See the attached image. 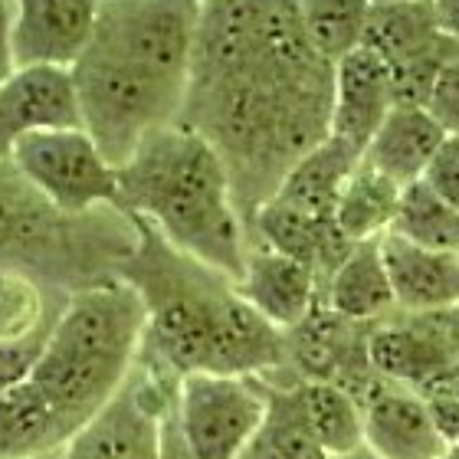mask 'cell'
Returning <instances> with one entry per match:
<instances>
[{
	"label": "cell",
	"mask_w": 459,
	"mask_h": 459,
	"mask_svg": "<svg viewBox=\"0 0 459 459\" xmlns=\"http://www.w3.org/2000/svg\"><path fill=\"white\" fill-rule=\"evenodd\" d=\"M371 364L377 377L403 384L423 397H433L443 384H450L459 374L446 335H443L437 312H394L371 328Z\"/></svg>",
	"instance_id": "4fadbf2b"
},
{
	"label": "cell",
	"mask_w": 459,
	"mask_h": 459,
	"mask_svg": "<svg viewBox=\"0 0 459 459\" xmlns=\"http://www.w3.org/2000/svg\"><path fill=\"white\" fill-rule=\"evenodd\" d=\"M269 384L243 374H187L178 384L174 411L197 459H239L263 427Z\"/></svg>",
	"instance_id": "ba28073f"
},
{
	"label": "cell",
	"mask_w": 459,
	"mask_h": 459,
	"mask_svg": "<svg viewBox=\"0 0 459 459\" xmlns=\"http://www.w3.org/2000/svg\"><path fill=\"white\" fill-rule=\"evenodd\" d=\"M13 73H17V59H13V4L0 0V86H7Z\"/></svg>",
	"instance_id": "1f68e13d"
},
{
	"label": "cell",
	"mask_w": 459,
	"mask_h": 459,
	"mask_svg": "<svg viewBox=\"0 0 459 459\" xmlns=\"http://www.w3.org/2000/svg\"><path fill=\"white\" fill-rule=\"evenodd\" d=\"M266 381V377H263ZM269 384V407L263 427L239 459H332L308 427L299 384Z\"/></svg>",
	"instance_id": "d4e9b609"
},
{
	"label": "cell",
	"mask_w": 459,
	"mask_h": 459,
	"mask_svg": "<svg viewBox=\"0 0 459 459\" xmlns=\"http://www.w3.org/2000/svg\"><path fill=\"white\" fill-rule=\"evenodd\" d=\"M178 384L138 358L122 391L63 446L59 459H158L164 411Z\"/></svg>",
	"instance_id": "30bf717a"
},
{
	"label": "cell",
	"mask_w": 459,
	"mask_h": 459,
	"mask_svg": "<svg viewBox=\"0 0 459 459\" xmlns=\"http://www.w3.org/2000/svg\"><path fill=\"white\" fill-rule=\"evenodd\" d=\"M335 66L312 49L299 0H204L181 122L227 164L247 223L332 134Z\"/></svg>",
	"instance_id": "6da1fadb"
},
{
	"label": "cell",
	"mask_w": 459,
	"mask_h": 459,
	"mask_svg": "<svg viewBox=\"0 0 459 459\" xmlns=\"http://www.w3.org/2000/svg\"><path fill=\"white\" fill-rule=\"evenodd\" d=\"M144 342V302L125 279L66 299L27 381L76 437L132 377Z\"/></svg>",
	"instance_id": "5b68a950"
},
{
	"label": "cell",
	"mask_w": 459,
	"mask_h": 459,
	"mask_svg": "<svg viewBox=\"0 0 459 459\" xmlns=\"http://www.w3.org/2000/svg\"><path fill=\"white\" fill-rule=\"evenodd\" d=\"M237 289L279 332H292L296 325H302L308 312L322 302V282L316 269L259 243L247 249V266Z\"/></svg>",
	"instance_id": "ac0fdd59"
},
{
	"label": "cell",
	"mask_w": 459,
	"mask_h": 459,
	"mask_svg": "<svg viewBox=\"0 0 459 459\" xmlns=\"http://www.w3.org/2000/svg\"><path fill=\"white\" fill-rule=\"evenodd\" d=\"M358 401L364 411V446L381 459H440L450 453L420 391L377 377Z\"/></svg>",
	"instance_id": "2e32d148"
},
{
	"label": "cell",
	"mask_w": 459,
	"mask_h": 459,
	"mask_svg": "<svg viewBox=\"0 0 459 459\" xmlns=\"http://www.w3.org/2000/svg\"><path fill=\"white\" fill-rule=\"evenodd\" d=\"M371 328L368 322H351L318 302L302 325L286 332V371L273 384L322 381L348 387L354 397H361L377 381L368 348Z\"/></svg>",
	"instance_id": "7c38bea8"
},
{
	"label": "cell",
	"mask_w": 459,
	"mask_h": 459,
	"mask_svg": "<svg viewBox=\"0 0 459 459\" xmlns=\"http://www.w3.org/2000/svg\"><path fill=\"white\" fill-rule=\"evenodd\" d=\"M178 397V394H174ZM158 459H197L187 446L181 433V423H178V411H174V401L168 403V411H164V423H161V453Z\"/></svg>",
	"instance_id": "4dcf8cb0"
},
{
	"label": "cell",
	"mask_w": 459,
	"mask_h": 459,
	"mask_svg": "<svg viewBox=\"0 0 459 459\" xmlns=\"http://www.w3.org/2000/svg\"><path fill=\"white\" fill-rule=\"evenodd\" d=\"M364 47L391 66L397 106H427L430 89L459 47L443 37L433 0L427 4H374Z\"/></svg>",
	"instance_id": "8fae6325"
},
{
	"label": "cell",
	"mask_w": 459,
	"mask_h": 459,
	"mask_svg": "<svg viewBox=\"0 0 459 459\" xmlns=\"http://www.w3.org/2000/svg\"><path fill=\"white\" fill-rule=\"evenodd\" d=\"M433 397H459V374L453 377L450 384H443V387L437 394H433Z\"/></svg>",
	"instance_id": "8d00e7d4"
},
{
	"label": "cell",
	"mask_w": 459,
	"mask_h": 459,
	"mask_svg": "<svg viewBox=\"0 0 459 459\" xmlns=\"http://www.w3.org/2000/svg\"><path fill=\"white\" fill-rule=\"evenodd\" d=\"M423 184L459 211V134L443 138L440 152L433 154L430 168L423 174Z\"/></svg>",
	"instance_id": "f1b7e54d"
},
{
	"label": "cell",
	"mask_w": 459,
	"mask_h": 459,
	"mask_svg": "<svg viewBox=\"0 0 459 459\" xmlns=\"http://www.w3.org/2000/svg\"><path fill=\"white\" fill-rule=\"evenodd\" d=\"M397 106L391 66L374 49L358 47L335 63V99H332V138L358 154L371 144L384 118Z\"/></svg>",
	"instance_id": "e0dca14e"
},
{
	"label": "cell",
	"mask_w": 459,
	"mask_h": 459,
	"mask_svg": "<svg viewBox=\"0 0 459 459\" xmlns=\"http://www.w3.org/2000/svg\"><path fill=\"white\" fill-rule=\"evenodd\" d=\"M59 128H82L73 69H17L7 86H0V161H10L13 148L30 134Z\"/></svg>",
	"instance_id": "5bb4252c"
},
{
	"label": "cell",
	"mask_w": 459,
	"mask_h": 459,
	"mask_svg": "<svg viewBox=\"0 0 459 459\" xmlns=\"http://www.w3.org/2000/svg\"><path fill=\"white\" fill-rule=\"evenodd\" d=\"M437 322H440L446 344H450L453 358H456V364H459V302L450 308H443V312H437Z\"/></svg>",
	"instance_id": "e575fe53"
},
{
	"label": "cell",
	"mask_w": 459,
	"mask_h": 459,
	"mask_svg": "<svg viewBox=\"0 0 459 459\" xmlns=\"http://www.w3.org/2000/svg\"><path fill=\"white\" fill-rule=\"evenodd\" d=\"M361 164V154L348 148L344 142L328 134L325 142L312 148L302 161L286 174V181L279 184V197L282 204L296 207L302 213L322 217V221H335V207L342 197L344 184L354 174V168Z\"/></svg>",
	"instance_id": "603a6c76"
},
{
	"label": "cell",
	"mask_w": 459,
	"mask_h": 459,
	"mask_svg": "<svg viewBox=\"0 0 459 459\" xmlns=\"http://www.w3.org/2000/svg\"><path fill=\"white\" fill-rule=\"evenodd\" d=\"M440 459H459V453H456V450H450V453H443Z\"/></svg>",
	"instance_id": "f35d334b"
},
{
	"label": "cell",
	"mask_w": 459,
	"mask_h": 459,
	"mask_svg": "<svg viewBox=\"0 0 459 459\" xmlns=\"http://www.w3.org/2000/svg\"><path fill=\"white\" fill-rule=\"evenodd\" d=\"M394 237L437 253H459V211L423 181L403 187L391 227Z\"/></svg>",
	"instance_id": "83f0119b"
},
{
	"label": "cell",
	"mask_w": 459,
	"mask_h": 459,
	"mask_svg": "<svg viewBox=\"0 0 459 459\" xmlns=\"http://www.w3.org/2000/svg\"><path fill=\"white\" fill-rule=\"evenodd\" d=\"M134 223L138 249L122 263L118 279L144 302L138 358L171 381L187 374L282 377L286 332L259 316L230 276L174 249L152 223L138 217Z\"/></svg>",
	"instance_id": "7a4b0ae2"
},
{
	"label": "cell",
	"mask_w": 459,
	"mask_h": 459,
	"mask_svg": "<svg viewBox=\"0 0 459 459\" xmlns=\"http://www.w3.org/2000/svg\"><path fill=\"white\" fill-rule=\"evenodd\" d=\"M122 211L152 223L174 249L239 282L249 233L227 164L204 134L174 122L158 128L118 168Z\"/></svg>",
	"instance_id": "3957f363"
},
{
	"label": "cell",
	"mask_w": 459,
	"mask_h": 459,
	"mask_svg": "<svg viewBox=\"0 0 459 459\" xmlns=\"http://www.w3.org/2000/svg\"><path fill=\"white\" fill-rule=\"evenodd\" d=\"M63 453V450H59ZM59 453H47V456H33V459H59Z\"/></svg>",
	"instance_id": "ab89813d"
},
{
	"label": "cell",
	"mask_w": 459,
	"mask_h": 459,
	"mask_svg": "<svg viewBox=\"0 0 459 459\" xmlns=\"http://www.w3.org/2000/svg\"><path fill=\"white\" fill-rule=\"evenodd\" d=\"M138 249V223L122 207L63 213L0 161V276H20L49 296H73L118 279Z\"/></svg>",
	"instance_id": "277c9868"
},
{
	"label": "cell",
	"mask_w": 459,
	"mask_h": 459,
	"mask_svg": "<svg viewBox=\"0 0 459 459\" xmlns=\"http://www.w3.org/2000/svg\"><path fill=\"white\" fill-rule=\"evenodd\" d=\"M423 108L440 122V128L446 134H459V56L443 66Z\"/></svg>",
	"instance_id": "f546056e"
},
{
	"label": "cell",
	"mask_w": 459,
	"mask_h": 459,
	"mask_svg": "<svg viewBox=\"0 0 459 459\" xmlns=\"http://www.w3.org/2000/svg\"><path fill=\"white\" fill-rule=\"evenodd\" d=\"M332 459H381V456H377V453H374L371 446H358V450L342 453V456H332Z\"/></svg>",
	"instance_id": "d590c367"
},
{
	"label": "cell",
	"mask_w": 459,
	"mask_h": 459,
	"mask_svg": "<svg viewBox=\"0 0 459 459\" xmlns=\"http://www.w3.org/2000/svg\"><path fill=\"white\" fill-rule=\"evenodd\" d=\"M299 397L306 420L328 456H342L364 446L361 401L348 387L322 381H299Z\"/></svg>",
	"instance_id": "484cf974"
},
{
	"label": "cell",
	"mask_w": 459,
	"mask_h": 459,
	"mask_svg": "<svg viewBox=\"0 0 459 459\" xmlns=\"http://www.w3.org/2000/svg\"><path fill=\"white\" fill-rule=\"evenodd\" d=\"M20 174L63 213L122 207L118 168L99 152L86 128L37 132L13 148Z\"/></svg>",
	"instance_id": "9c48e42d"
},
{
	"label": "cell",
	"mask_w": 459,
	"mask_h": 459,
	"mask_svg": "<svg viewBox=\"0 0 459 459\" xmlns=\"http://www.w3.org/2000/svg\"><path fill=\"white\" fill-rule=\"evenodd\" d=\"M371 10L374 0H299V17L308 43L332 66L364 47Z\"/></svg>",
	"instance_id": "4316f807"
},
{
	"label": "cell",
	"mask_w": 459,
	"mask_h": 459,
	"mask_svg": "<svg viewBox=\"0 0 459 459\" xmlns=\"http://www.w3.org/2000/svg\"><path fill=\"white\" fill-rule=\"evenodd\" d=\"M17 69H73L92 43L102 0H10Z\"/></svg>",
	"instance_id": "9a60e30c"
},
{
	"label": "cell",
	"mask_w": 459,
	"mask_h": 459,
	"mask_svg": "<svg viewBox=\"0 0 459 459\" xmlns=\"http://www.w3.org/2000/svg\"><path fill=\"white\" fill-rule=\"evenodd\" d=\"M374 4H427V0H374Z\"/></svg>",
	"instance_id": "74e56055"
},
{
	"label": "cell",
	"mask_w": 459,
	"mask_h": 459,
	"mask_svg": "<svg viewBox=\"0 0 459 459\" xmlns=\"http://www.w3.org/2000/svg\"><path fill=\"white\" fill-rule=\"evenodd\" d=\"M201 0H102L89 49L191 86Z\"/></svg>",
	"instance_id": "52a82bcc"
},
{
	"label": "cell",
	"mask_w": 459,
	"mask_h": 459,
	"mask_svg": "<svg viewBox=\"0 0 459 459\" xmlns=\"http://www.w3.org/2000/svg\"><path fill=\"white\" fill-rule=\"evenodd\" d=\"M381 239L354 243L351 253L342 259V266L332 273L325 292H322V302L351 322L374 325V322H384L397 312Z\"/></svg>",
	"instance_id": "7402d4cb"
},
{
	"label": "cell",
	"mask_w": 459,
	"mask_h": 459,
	"mask_svg": "<svg viewBox=\"0 0 459 459\" xmlns=\"http://www.w3.org/2000/svg\"><path fill=\"white\" fill-rule=\"evenodd\" d=\"M269 247L292 256L299 263H306L308 269H316L322 292H325L328 279L342 266V259L351 253L354 243L342 237L335 221H322L312 213H302L296 207L282 204L279 197H269L249 221V247Z\"/></svg>",
	"instance_id": "d6986e66"
},
{
	"label": "cell",
	"mask_w": 459,
	"mask_h": 459,
	"mask_svg": "<svg viewBox=\"0 0 459 459\" xmlns=\"http://www.w3.org/2000/svg\"><path fill=\"white\" fill-rule=\"evenodd\" d=\"M201 4H204V0H201Z\"/></svg>",
	"instance_id": "60d3db41"
},
{
	"label": "cell",
	"mask_w": 459,
	"mask_h": 459,
	"mask_svg": "<svg viewBox=\"0 0 459 459\" xmlns=\"http://www.w3.org/2000/svg\"><path fill=\"white\" fill-rule=\"evenodd\" d=\"M381 249L397 312L423 316V312H443L459 302V253L423 249L394 233L381 239Z\"/></svg>",
	"instance_id": "ffe728a7"
},
{
	"label": "cell",
	"mask_w": 459,
	"mask_h": 459,
	"mask_svg": "<svg viewBox=\"0 0 459 459\" xmlns=\"http://www.w3.org/2000/svg\"><path fill=\"white\" fill-rule=\"evenodd\" d=\"M82 128L115 168L128 164L158 128L181 122L187 86L86 49L73 66Z\"/></svg>",
	"instance_id": "8992f818"
},
{
	"label": "cell",
	"mask_w": 459,
	"mask_h": 459,
	"mask_svg": "<svg viewBox=\"0 0 459 459\" xmlns=\"http://www.w3.org/2000/svg\"><path fill=\"white\" fill-rule=\"evenodd\" d=\"M433 10H437V23H440L443 37L459 47V0H433Z\"/></svg>",
	"instance_id": "836d02e7"
},
{
	"label": "cell",
	"mask_w": 459,
	"mask_h": 459,
	"mask_svg": "<svg viewBox=\"0 0 459 459\" xmlns=\"http://www.w3.org/2000/svg\"><path fill=\"white\" fill-rule=\"evenodd\" d=\"M403 187L374 171L371 164H358L344 184L335 207V223L348 243H368L391 233Z\"/></svg>",
	"instance_id": "cb8c5ba5"
},
{
	"label": "cell",
	"mask_w": 459,
	"mask_h": 459,
	"mask_svg": "<svg viewBox=\"0 0 459 459\" xmlns=\"http://www.w3.org/2000/svg\"><path fill=\"white\" fill-rule=\"evenodd\" d=\"M443 138L446 132L423 106H394L371 144L364 148L361 161L371 164L384 178H391L394 184L411 187L423 181Z\"/></svg>",
	"instance_id": "44dd1931"
},
{
	"label": "cell",
	"mask_w": 459,
	"mask_h": 459,
	"mask_svg": "<svg viewBox=\"0 0 459 459\" xmlns=\"http://www.w3.org/2000/svg\"><path fill=\"white\" fill-rule=\"evenodd\" d=\"M437 417V427L446 437V446L459 453V397H427Z\"/></svg>",
	"instance_id": "d6a6232c"
}]
</instances>
